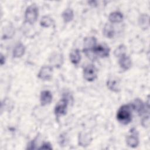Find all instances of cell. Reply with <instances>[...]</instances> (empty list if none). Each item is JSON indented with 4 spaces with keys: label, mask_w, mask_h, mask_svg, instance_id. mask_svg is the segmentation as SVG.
<instances>
[{
    "label": "cell",
    "mask_w": 150,
    "mask_h": 150,
    "mask_svg": "<svg viewBox=\"0 0 150 150\" xmlns=\"http://www.w3.org/2000/svg\"><path fill=\"white\" fill-rule=\"evenodd\" d=\"M141 125L143 127H148L149 125V114H147V115L144 116L141 119Z\"/></svg>",
    "instance_id": "24"
},
{
    "label": "cell",
    "mask_w": 150,
    "mask_h": 150,
    "mask_svg": "<svg viewBox=\"0 0 150 150\" xmlns=\"http://www.w3.org/2000/svg\"><path fill=\"white\" fill-rule=\"evenodd\" d=\"M96 45L97 39L94 36H90L86 38L84 40L83 52L85 53H88Z\"/></svg>",
    "instance_id": "13"
},
{
    "label": "cell",
    "mask_w": 150,
    "mask_h": 150,
    "mask_svg": "<svg viewBox=\"0 0 150 150\" xmlns=\"http://www.w3.org/2000/svg\"><path fill=\"white\" fill-rule=\"evenodd\" d=\"M5 62V57L3 54H1V58H0V63L1 66H2Z\"/></svg>",
    "instance_id": "26"
},
{
    "label": "cell",
    "mask_w": 150,
    "mask_h": 150,
    "mask_svg": "<svg viewBox=\"0 0 150 150\" xmlns=\"http://www.w3.org/2000/svg\"><path fill=\"white\" fill-rule=\"evenodd\" d=\"M68 104L69 101L66 97H63L57 102L54 108V113L56 117H59L66 114Z\"/></svg>",
    "instance_id": "4"
},
{
    "label": "cell",
    "mask_w": 150,
    "mask_h": 150,
    "mask_svg": "<svg viewBox=\"0 0 150 150\" xmlns=\"http://www.w3.org/2000/svg\"><path fill=\"white\" fill-rule=\"evenodd\" d=\"M53 99L52 93L49 90H43L40 95V103L42 106L49 104Z\"/></svg>",
    "instance_id": "10"
},
{
    "label": "cell",
    "mask_w": 150,
    "mask_h": 150,
    "mask_svg": "<svg viewBox=\"0 0 150 150\" xmlns=\"http://www.w3.org/2000/svg\"><path fill=\"white\" fill-rule=\"evenodd\" d=\"M39 149H52V147L50 143L49 142H44L40 148H39Z\"/></svg>",
    "instance_id": "25"
},
{
    "label": "cell",
    "mask_w": 150,
    "mask_h": 150,
    "mask_svg": "<svg viewBox=\"0 0 150 150\" xmlns=\"http://www.w3.org/2000/svg\"><path fill=\"white\" fill-rule=\"evenodd\" d=\"M49 62L52 65L55 67L59 68L62 66L63 62V57L62 54L54 53L53 54L49 59Z\"/></svg>",
    "instance_id": "14"
},
{
    "label": "cell",
    "mask_w": 150,
    "mask_h": 150,
    "mask_svg": "<svg viewBox=\"0 0 150 150\" xmlns=\"http://www.w3.org/2000/svg\"><path fill=\"white\" fill-rule=\"evenodd\" d=\"M92 138L91 135L87 132H81L79 135V144L80 146L86 147L90 144Z\"/></svg>",
    "instance_id": "11"
},
{
    "label": "cell",
    "mask_w": 150,
    "mask_h": 150,
    "mask_svg": "<svg viewBox=\"0 0 150 150\" xmlns=\"http://www.w3.org/2000/svg\"><path fill=\"white\" fill-rule=\"evenodd\" d=\"M53 75V68L50 66H42L38 73V77L42 80H49L51 79Z\"/></svg>",
    "instance_id": "6"
},
{
    "label": "cell",
    "mask_w": 150,
    "mask_h": 150,
    "mask_svg": "<svg viewBox=\"0 0 150 150\" xmlns=\"http://www.w3.org/2000/svg\"><path fill=\"white\" fill-rule=\"evenodd\" d=\"M127 52V47L126 46L123 45H120L114 51V54L116 57H120L123 55L126 54Z\"/></svg>",
    "instance_id": "22"
},
{
    "label": "cell",
    "mask_w": 150,
    "mask_h": 150,
    "mask_svg": "<svg viewBox=\"0 0 150 150\" xmlns=\"http://www.w3.org/2000/svg\"><path fill=\"white\" fill-rule=\"evenodd\" d=\"M53 23L54 21L53 19L50 16L47 15L42 17L40 21V25L43 28H49L51 26Z\"/></svg>",
    "instance_id": "20"
},
{
    "label": "cell",
    "mask_w": 150,
    "mask_h": 150,
    "mask_svg": "<svg viewBox=\"0 0 150 150\" xmlns=\"http://www.w3.org/2000/svg\"><path fill=\"white\" fill-rule=\"evenodd\" d=\"M69 57L71 62L74 65L78 64L80 63L81 58L80 50L78 49H75L72 50L71 52L70 53Z\"/></svg>",
    "instance_id": "17"
},
{
    "label": "cell",
    "mask_w": 150,
    "mask_h": 150,
    "mask_svg": "<svg viewBox=\"0 0 150 150\" xmlns=\"http://www.w3.org/2000/svg\"><path fill=\"white\" fill-rule=\"evenodd\" d=\"M62 17L65 23L71 22L74 18V12L73 9L70 8L65 9L62 13Z\"/></svg>",
    "instance_id": "18"
},
{
    "label": "cell",
    "mask_w": 150,
    "mask_h": 150,
    "mask_svg": "<svg viewBox=\"0 0 150 150\" xmlns=\"http://www.w3.org/2000/svg\"><path fill=\"white\" fill-rule=\"evenodd\" d=\"M138 23L140 26L144 29H147L149 27V16L146 14L141 15L138 19Z\"/></svg>",
    "instance_id": "21"
},
{
    "label": "cell",
    "mask_w": 150,
    "mask_h": 150,
    "mask_svg": "<svg viewBox=\"0 0 150 150\" xmlns=\"http://www.w3.org/2000/svg\"><path fill=\"white\" fill-rule=\"evenodd\" d=\"M14 32H15L13 26L11 25H7L5 27V30L2 33V38H5V39L10 38L15 33Z\"/></svg>",
    "instance_id": "23"
},
{
    "label": "cell",
    "mask_w": 150,
    "mask_h": 150,
    "mask_svg": "<svg viewBox=\"0 0 150 150\" xmlns=\"http://www.w3.org/2000/svg\"><path fill=\"white\" fill-rule=\"evenodd\" d=\"M106 85L108 90L110 91L118 93L121 90L120 87V80L115 77H110L106 83Z\"/></svg>",
    "instance_id": "9"
},
{
    "label": "cell",
    "mask_w": 150,
    "mask_h": 150,
    "mask_svg": "<svg viewBox=\"0 0 150 150\" xmlns=\"http://www.w3.org/2000/svg\"><path fill=\"white\" fill-rule=\"evenodd\" d=\"M98 70L93 64H88L83 70V77L87 81H93L97 77Z\"/></svg>",
    "instance_id": "5"
},
{
    "label": "cell",
    "mask_w": 150,
    "mask_h": 150,
    "mask_svg": "<svg viewBox=\"0 0 150 150\" xmlns=\"http://www.w3.org/2000/svg\"><path fill=\"white\" fill-rule=\"evenodd\" d=\"M132 108L129 104L121 105L117 111V119L121 124L127 125L132 121Z\"/></svg>",
    "instance_id": "1"
},
{
    "label": "cell",
    "mask_w": 150,
    "mask_h": 150,
    "mask_svg": "<svg viewBox=\"0 0 150 150\" xmlns=\"http://www.w3.org/2000/svg\"><path fill=\"white\" fill-rule=\"evenodd\" d=\"M122 13L120 11H114L111 12L108 16V20L111 23H116L121 22L123 19Z\"/></svg>",
    "instance_id": "16"
},
{
    "label": "cell",
    "mask_w": 150,
    "mask_h": 150,
    "mask_svg": "<svg viewBox=\"0 0 150 150\" xmlns=\"http://www.w3.org/2000/svg\"><path fill=\"white\" fill-rule=\"evenodd\" d=\"M39 15V10L35 4H32L28 6L25 10L24 18L25 22L32 25L36 21Z\"/></svg>",
    "instance_id": "2"
},
{
    "label": "cell",
    "mask_w": 150,
    "mask_h": 150,
    "mask_svg": "<svg viewBox=\"0 0 150 150\" xmlns=\"http://www.w3.org/2000/svg\"><path fill=\"white\" fill-rule=\"evenodd\" d=\"M129 105L132 110L135 111L140 115L145 113V111L146 112V108H149L148 105L146 107L143 101L139 98L135 99Z\"/></svg>",
    "instance_id": "8"
},
{
    "label": "cell",
    "mask_w": 150,
    "mask_h": 150,
    "mask_svg": "<svg viewBox=\"0 0 150 150\" xmlns=\"http://www.w3.org/2000/svg\"><path fill=\"white\" fill-rule=\"evenodd\" d=\"M139 143V138L137 130L135 128H132L130 131V134L126 138V144L131 148H136L138 146Z\"/></svg>",
    "instance_id": "7"
},
{
    "label": "cell",
    "mask_w": 150,
    "mask_h": 150,
    "mask_svg": "<svg viewBox=\"0 0 150 150\" xmlns=\"http://www.w3.org/2000/svg\"><path fill=\"white\" fill-rule=\"evenodd\" d=\"M118 64L123 70L126 71L131 68L132 66V60L129 56L125 54L119 57Z\"/></svg>",
    "instance_id": "12"
},
{
    "label": "cell",
    "mask_w": 150,
    "mask_h": 150,
    "mask_svg": "<svg viewBox=\"0 0 150 150\" xmlns=\"http://www.w3.org/2000/svg\"><path fill=\"white\" fill-rule=\"evenodd\" d=\"M25 52V47L21 42H18L14 47L12 52V56L14 58L22 57Z\"/></svg>",
    "instance_id": "15"
},
{
    "label": "cell",
    "mask_w": 150,
    "mask_h": 150,
    "mask_svg": "<svg viewBox=\"0 0 150 150\" xmlns=\"http://www.w3.org/2000/svg\"><path fill=\"white\" fill-rule=\"evenodd\" d=\"M90 52H92V53L96 56H98L101 58H105L110 56V49L108 46L105 45L99 44V45H95L91 49V50L88 53H86V54L87 55Z\"/></svg>",
    "instance_id": "3"
},
{
    "label": "cell",
    "mask_w": 150,
    "mask_h": 150,
    "mask_svg": "<svg viewBox=\"0 0 150 150\" xmlns=\"http://www.w3.org/2000/svg\"><path fill=\"white\" fill-rule=\"evenodd\" d=\"M103 33L105 37L108 39L113 38L115 31L111 23H106L103 28Z\"/></svg>",
    "instance_id": "19"
}]
</instances>
